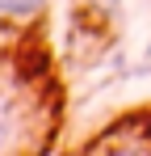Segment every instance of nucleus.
I'll use <instances>...</instances> for the list:
<instances>
[{
	"label": "nucleus",
	"mask_w": 151,
	"mask_h": 156,
	"mask_svg": "<svg viewBox=\"0 0 151 156\" xmlns=\"http://www.w3.org/2000/svg\"><path fill=\"white\" fill-rule=\"evenodd\" d=\"M46 0H0V13L4 17H34Z\"/></svg>",
	"instance_id": "1"
},
{
	"label": "nucleus",
	"mask_w": 151,
	"mask_h": 156,
	"mask_svg": "<svg viewBox=\"0 0 151 156\" xmlns=\"http://www.w3.org/2000/svg\"><path fill=\"white\" fill-rule=\"evenodd\" d=\"M13 122H17V114H13V105L0 97V152L13 144Z\"/></svg>",
	"instance_id": "2"
},
{
	"label": "nucleus",
	"mask_w": 151,
	"mask_h": 156,
	"mask_svg": "<svg viewBox=\"0 0 151 156\" xmlns=\"http://www.w3.org/2000/svg\"><path fill=\"white\" fill-rule=\"evenodd\" d=\"M139 72H151V47H147V55H143V63H139Z\"/></svg>",
	"instance_id": "3"
}]
</instances>
